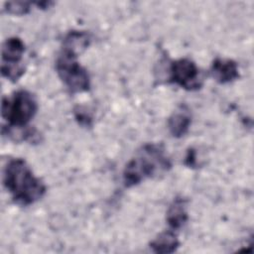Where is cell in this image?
<instances>
[{
    "instance_id": "obj_9",
    "label": "cell",
    "mask_w": 254,
    "mask_h": 254,
    "mask_svg": "<svg viewBox=\"0 0 254 254\" xmlns=\"http://www.w3.org/2000/svg\"><path fill=\"white\" fill-rule=\"evenodd\" d=\"M25 52V44L18 37H11L2 44V62L5 65H20Z\"/></svg>"
},
{
    "instance_id": "obj_1",
    "label": "cell",
    "mask_w": 254,
    "mask_h": 254,
    "mask_svg": "<svg viewBox=\"0 0 254 254\" xmlns=\"http://www.w3.org/2000/svg\"><path fill=\"white\" fill-rule=\"evenodd\" d=\"M3 184L14 202L22 206L35 203L47 190L43 181L34 175L26 161L21 158L8 161L3 169Z\"/></svg>"
},
{
    "instance_id": "obj_14",
    "label": "cell",
    "mask_w": 254,
    "mask_h": 254,
    "mask_svg": "<svg viewBox=\"0 0 254 254\" xmlns=\"http://www.w3.org/2000/svg\"><path fill=\"white\" fill-rule=\"evenodd\" d=\"M185 165L190 168L196 167V153L192 148L189 149L187 152L185 157Z\"/></svg>"
},
{
    "instance_id": "obj_7",
    "label": "cell",
    "mask_w": 254,
    "mask_h": 254,
    "mask_svg": "<svg viewBox=\"0 0 254 254\" xmlns=\"http://www.w3.org/2000/svg\"><path fill=\"white\" fill-rule=\"evenodd\" d=\"M191 124V115L186 105H181L168 119V128L171 135L175 138L185 136Z\"/></svg>"
},
{
    "instance_id": "obj_4",
    "label": "cell",
    "mask_w": 254,
    "mask_h": 254,
    "mask_svg": "<svg viewBox=\"0 0 254 254\" xmlns=\"http://www.w3.org/2000/svg\"><path fill=\"white\" fill-rule=\"evenodd\" d=\"M77 57L76 53L62 48L56 60L57 73L71 93L84 92L90 88L89 73L77 62Z\"/></svg>"
},
{
    "instance_id": "obj_8",
    "label": "cell",
    "mask_w": 254,
    "mask_h": 254,
    "mask_svg": "<svg viewBox=\"0 0 254 254\" xmlns=\"http://www.w3.org/2000/svg\"><path fill=\"white\" fill-rule=\"evenodd\" d=\"M189 219L187 211V200L182 196H177L167 209L166 220L170 229L178 230L183 227Z\"/></svg>"
},
{
    "instance_id": "obj_13",
    "label": "cell",
    "mask_w": 254,
    "mask_h": 254,
    "mask_svg": "<svg viewBox=\"0 0 254 254\" xmlns=\"http://www.w3.org/2000/svg\"><path fill=\"white\" fill-rule=\"evenodd\" d=\"M74 117L78 124L82 126H91L92 124V117L91 115L82 107L77 106L74 108Z\"/></svg>"
},
{
    "instance_id": "obj_3",
    "label": "cell",
    "mask_w": 254,
    "mask_h": 254,
    "mask_svg": "<svg viewBox=\"0 0 254 254\" xmlns=\"http://www.w3.org/2000/svg\"><path fill=\"white\" fill-rule=\"evenodd\" d=\"M38 103L33 93L20 89L11 96L3 97L1 103L2 118L8 122V128H25L34 118Z\"/></svg>"
},
{
    "instance_id": "obj_10",
    "label": "cell",
    "mask_w": 254,
    "mask_h": 254,
    "mask_svg": "<svg viewBox=\"0 0 254 254\" xmlns=\"http://www.w3.org/2000/svg\"><path fill=\"white\" fill-rule=\"evenodd\" d=\"M179 246L180 241L173 229L165 230L150 242V248L152 251L160 254L174 253L177 251Z\"/></svg>"
},
{
    "instance_id": "obj_11",
    "label": "cell",
    "mask_w": 254,
    "mask_h": 254,
    "mask_svg": "<svg viewBox=\"0 0 254 254\" xmlns=\"http://www.w3.org/2000/svg\"><path fill=\"white\" fill-rule=\"evenodd\" d=\"M90 44V37L86 32L83 31H70L68 32L64 40L62 48L74 52L79 55L83 52Z\"/></svg>"
},
{
    "instance_id": "obj_5",
    "label": "cell",
    "mask_w": 254,
    "mask_h": 254,
    "mask_svg": "<svg viewBox=\"0 0 254 254\" xmlns=\"http://www.w3.org/2000/svg\"><path fill=\"white\" fill-rule=\"evenodd\" d=\"M168 82L175 83L189 91L197 90L202 85L198 67L191 60L187 58L171 62Z\"/></svg>"
},
{
    "instance_id": "obj_6",
    "label": "cell",
    "mask_w": 254,
    "mask_h": 254,
    "mask_svg": "<svg viewBox=\"0 0 254 254\" xmlns=\"http://www.w3.org/2000/svg\"><path fill=\"white\" fill-rule=\"evenodd\" d=\"M210 74L218 83H229L239 77L238 65L233 60L216 58L211 64Z\"/></svg>"
},
{
    "instance_id": "obj_12",
    "label": "cell",
    "mask_w": 254,
    "mask_h": 254,
    "mask_svg": "<svg viewBox=\"0 0 254 254\" xmlns=\"http://www.w3.org/2000/svg\"><path fill=\"white\" fill-rule=\"evenodd\" d=\"M33 5H35V1H9L4 3V10L11 15L21 16L28 14Z\"/></svg>"
},
{
    "instance_id": "obj_2",
    "label": "cell",
    "mask_w": 254,
    "mask_h": 254,
    "mask_svg": "<svg viewBox=\"0 0 254 254\" xmlns=\"http://www.w3.org/2000/svg\"><path fill=\"white\" fill-rule=\"evenodd\" d=\"M172 163L160 144L143 145L126 164L123 171V183L126 188L139 185L146 179L154 178L169 171Z\"/></svg>"
}]
</instances>
